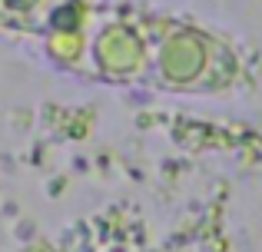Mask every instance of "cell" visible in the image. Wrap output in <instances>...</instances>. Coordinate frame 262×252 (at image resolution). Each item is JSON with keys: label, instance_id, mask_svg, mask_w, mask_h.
<instances>
[{"label": "cell", "instance_id": "cell-1", "mask_svg": "<svg viewBox=\"0 0 262 252\" xmlns=\"http://www.w3.org/2000/svg\"><path fill=\"white\" fill-rule=\"evenodd\" d=\"M149 40V83L163 90L206 93L236 80L239 63L223 40L179 20H143Z\"/></svg>", "mask_w": 262, "mask_h": 252}, {"label": "cell", "instance_id": "cell-2", "mask_svg": "<svg viewBox=\"0 0 262 252\" xmlns=\"http://www.w3.org/2000/svg\"><path fill=\"white\" fill-rule=\"evenodd\" d=\"M90 77L110 83H140L149 77V40L143 20L96 13L90 27Z\"/></svg>", "mask_w": 262, "mask_h": 252}, {"label": "cell", "instance_id": "cell-3", "mask_svg": "<svg viewBox=\"0 0 262 252\" xmlns=\"http://www.w3.org/2000/svg\"><path fill=\"white\" fill-rule=\"evenodd\" d=\"M47 4L50 0H0V27L33 33V27H37Z\"/></svg>", "mask_w": 262, "mask_h": 252}]
</instances>
